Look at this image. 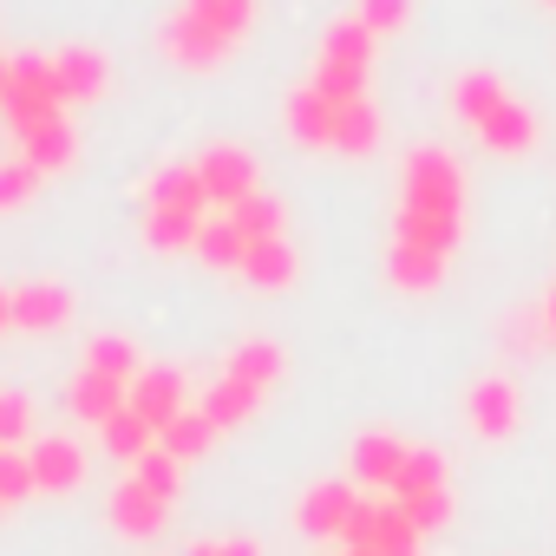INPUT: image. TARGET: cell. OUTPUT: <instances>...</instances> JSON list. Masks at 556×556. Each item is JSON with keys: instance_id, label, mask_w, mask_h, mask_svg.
I'll list each match as a JSON object with an SVG mask.
<instances>
[{"instance_id": "d6a6232c", "label": "cell", "mask_w": 556, "mask_h": 556, "mask_svg": "<svg viewBox=\"0 0 556 556\" xmlns=\"http://www.w3.org/2000/svg\"><path fill=\"white\" fill-rule=\"evenodd\" d=\"M400 510H406V517H413V523L432 536V530H445V523H452V484H439V491H419V497H406Z\"/></svg>"}, {"instance_id": "ba28073f", "label": "cell", "mask_w": 556, "mask_h": 556, "mask_svg": "<svg viewBox=\"0 0 556 556\" xmlns=\"http://www.w3.org/2000/svg\"><path fill=\"white\" fill-rule=\"evenodd\" d=\"M426 530L393 504V497H361V510L341 530V549H374V556H419Z\"/></svg>"}, {"instance_id": "ffe728a7", "label": "cell", "mask_w": 556, "mask_h": 556, "mask_svg": "<svg viewBox=\"0 0 556 556\" xmlns=\"http://www.w3.org/2000/svg\"><path fill=\"white\" fill-rule=\"evenodd\" d=\"M216 439H223V432H216V419H210L203 406H184V413H177V419L157 432V445H164L170 458H184V465H197V458H203Z\"/></svg>"}, {"instance_id": "8fae6325", "label": "cell", "mask_w": 556, "mask_h": 556, "mask_svg": "<svg viewBox=\"0 0 556 556\" xmlns=\"http://www.w3.org/2000/svg\"><path fill=\"white\" fill-rule=\"evenodd\" d=\"M465 419H471L478 439H510L517 432V387L504 374H484L471 387V400H465Z\"/></svg>"}, {"instance_id": "6da1fadb", "label": "cell", "mask_w": 556, "mask_h": 556, "mask_svg": "<svg viewBox=\"0 0 556 556\" xmlns=\"http://www.w3.org/2000/svg\"><path fill=\"white\" fill-rule=\"evenodd\" d=\"M465 236V170L452 151L419 144L400 170V216L387 242V282L406 295H426L445 282V268Z\"/></svg>"}, {"instance_id": "f1b7e54d", "label": "cell", "mask_w": 556, "mask_h": 556, "mask_svg": "<svg viewBox=\"0 0 556 556\" xmlns=\"http://www.w3.org/2000/svg\"><path fill=\"white\" fill-rule=\"evenodd\" d=\"M40 484H34V458L27 445H0V504H27Z\"/></svg>"}, {"instance_id": "3957f363", "label": "cell", "mask_w": 556, "mask_h": 556, "mask_svg": "<svg viewBox=\"0 0 556 556\" xmlns=\"http://www.w3.org/2000/svg\"><path fill=\"white\" fill-rule=\"evenodd\" d=\"M452 105H458V118L471 125V138H478L484 151H497V157H523V151L536 144L530 105H523L497 73H465L458 92H452Z\"/></svg>"}, {"instance_id": "7c38bea8", "label": "cell", "mask_w": 556, "mask_h": 556, "mask_svg": "<svg viewBox=\"0 0 556 556\" xmlns=\"http://www.w3.org/2000/svg\"><path fill=\"white\" fill-rule=\"evenodd\" d=\"M354 510H361V491H354V484H341V478H328V484H315V491L302 497L295 523H302L308 536L341 543V530H348V517H354Z\"/></svg>"}, {"instance_id": "8992f818", "label": "cell", "mask_w": 556, "mask_h": 556, "mask_svg": "<svg viewBox=\"0 0 556 556\" xmlns=\"http://www.w3.org/2000/svg\"><path fill=\"white\" fill-rule=\"evenodd\" d=\"M0 112H8V131H14V144L66 118L60 79H53V53H27V60H8V79H0Z\"/></svg>"}, {"instance_id": "74e56055", "label": "cell", "mask_w": 556, "mask_h": 556, "mask_svg": "<svg viewBox=\"0 0 556 556\" xmlns=\"http://www.w3.org/2000/svg\"><path fill=\"white\" fill-rule=\"evenodd\" d=\"M543 321H549V334H556V295H549V308H543Z\"/></svg>"}, {"instance_id": "9a60e30c", "label": "cell", "mask_w": 556, "mask_h": 556, "mask_svg": "<svg viewBox=\"0 0 556 556\" xmlns=\"http://www.w3.org/2000/svg\"><path fill=\"white\" fill-rule=\"evenodd\" d=\"M73 321V295L60 289V282H27V289H14V328L21 334H53V328H66Z\"/></svg>"}, {"instance_id": "30bf717a", "label": "cell", "mask_w": 556, "mask_h": 556, "mask_svg": "<svg viewBox=\"0 0 556 556\" xmlns=\"http://www.w3.org/2000/svg\"><path fill=\"white\" fill-rule=\"evenodd\" d=\"M164 517H170V497H157L138 471L112 491V530L118 536H131V543H151L157 530H164Z\"/></svg>"}, {"instance_id": "2e32d148", "label": "cell", "mask_w": 556, "mask_h": 556, "mask_svg": "<svg viewBox=\"0 0 556 556\" xmlns=\"http://www.w3.org/2000/svg\"><path fill=\"white\" fill-rule=\"evenodd\" d=\"M295 275H302V262H295V249H289V236H262V242H249V255H242V282L249 289H295Z\"/></svg>"}, {"instance_id": "5bb4252c", "label": "cell", "mask_w": 556, "mask_h": 556, "mask_svg": "<svg viewBox=\"0 0 556 556\" xmlns=\"http://www.w3.org/2000/svg\"><path fill=\"white\" fill-rule=\"evenodd\" d=\"M66 406H73L86 426H105L112 413H125V406H131V387H125V380H112V374H99V367H79V374H73V387H66Z\"/></svg>"}, {"instance_id": "f35d334b", "label": "cell", "mask_w": 556, "mask_h": 556, "mask_svg": "<svg viewBox=\"0 0 556 556\" xmlns=\"http://www.w3.org/2000/svg\"><path fill=\"white\" fill-rule=\"evenodd\" d=\"M341 556H374V549H341Z\"/></svg>"}, {"instance_id": "4dcf8cb0", "label": "cell", "mask_w": 556, "mask_h": 556, "mask_svg": "<svg viewBox=\"0 0 556 556\" xmlns=\"http://www.w3.org/2000/svg\"><path fill=\"white\" fill-rule=\"evenodd\" d=\"M131 471H138V478H144L157 497H170V504H177V491H184V458H170L164 445H151V452H144Z\"/></svg>"}, {"instance_id": "ac0fdd59", "label": "cell", "mask_w": 556, "mask_h": 556, "mask_svg": "<svg viewBox=\"0 0 556 556\" xmlns=\"http://www.w3.org/2000/svg\"><path fill=\"white\" fill-rule=\"evenodd\" d=\"M131 413L138 419H151L157 432L184 413V374H170V367H144L138 380H131Z\"/></svg>"}, {"instance_id": "1f68e13d", "label": "cell", "mask_w": 556, "mask_h": 556, "mask_svg": "<svg viewBox=\"0 0 556 556\" xmlns=\"http://www.w3.org/2000/svg\"><path fill=\"white\" fill-rule=\"evenodd\" d=\"M354 21L380 40V34H400L413 21V0H354Z\"/></svg>"}, {"instance_id": "484cf974", "label": "cell", "mask_w": 556, "mask_h": 556, "mask_svg": "<svg viewBox=\"0 0 556 556\" xmlns=\"http://www.w3.org/2000/svg\"><path fill=\"white\" fill-rule=\"evenodd\" d=\"M439 484H445V458H439L432 445H413L387 497H393V504H406V497H419V491H439Z\"/></svg>"}, {"instance_id": "cb8c5ba5", "label": "cell", "mask_w": 556, "mask_h": 556, "mask_svg": "<svg viewBox=\"0 0 556 556\" xmlns=\"http://www.w3.org/2000/svg\"><path fill=\"white\" fill-rule=\"evenodd\" d=\"M255 406H262V393H255V387H242V380H229V374H223V380L210 387V400H203V413L216 419V432L249 426V419H255Z\"/></svg>"}, {"instance_id": "8d00e7d4", "label": "cell", "mask_w": 556, "mask_h": 556, "mask_svg": "<svg viewBox=\"0 0 556 556\" xmlns=\"http://www.w3.org/2000/svg\"><path fill=\"white\" fill-rule=\"evenodd\" d=\"M184 556H216V543H197V549H184Z\"/></svg>"}, {"instance_id": "44dd1931", "label": "cell", "mask_w": 556, "mask_h": 556, "mask_svg": "<svg viewBox=\"0 0 556 556\" xmlns=\"http://www.w3.org/2000/svg\"><path fill=\"white\" fill-rule=\"evenodd\" d=\"M282 367H289V361H282V348H275V341H242V348L223 361V374L242 380V387H255V393H268L275 380H282Z\"/></svg>"}, {"instance_id": "ab89813d", "label": "cell", "mask_w": 556, "mask_h": 556, "mask_svg": "<svg viewBox=\"0 0 556 556\" xmlns=\"http://www.w3.org/2000/svg\"><path fill=\"white\" fill-rule=\"evenodd\" d=\"M0 79H8V60H0Z\"/></svg>"}, {"instance_id": "4fadbf2b", "label": "cell", "mask_w": 556, "mask_h": 556, "mask_svg": "<svg viewBox=\"0 0 556 556\" xmlns=\"http://www.w3.org/2000/svg\"><path fill=\"white\" fill-rule=\"evenodd\" d=\"M27 458H34V484H40L47 497H66V491L86 484V452H79L73 439H34Z\"/></svg>"}, {"instance_id": "4316f807", "label": "cell", "mask_w": 556, "mask_h": 556, "mask_svg": "<svg viewBox=\"0 0 556 556\" xmlns=\"http://www.w3.org/2000/svg\"><path fill=\"white\" fill-rule=\"evenodd\" d=\"M236 229H242V242H262V236H282V203H275V197H242L236 210H223Z\"/></svg>"}, {"instance_id": "d590c367", "label": "cell", "mask_w": 556, "mask_h": 556, "mask_svg": "<svg viewBox=\"0 0 556 556\" xmlns=\"http://www.w3.org/2000/svg\"><path fill=\"white\" fill-rule=\"evenodd\" d=\"M14 328V289H0V334Z\"/></svg>"}, {"instance_id": "83f0119b", "label": "cell", "mask_w": 556, "mask_h": 556, "mask_svg": "<svg viewBox=\"0 0 556 556\" xmlns=\"http://www.w3.org/2000/svg\"><path fill=\"white\" fill-rule=\"evenodd\" d=\"M86 367H99V374H112V380H125V387L144 374V367H138V348H131L125 334H99V341L86 348Z\"/></svg>"}, {"instance_id": "277c9868", "label": "cell", "mask_w": 556, "mask_h": 556, "mask_svg": "<svg viewBox=\"0 0 556 556\" xmlns=\"http://www.w3.org/2000/svg\"><path fill=\"white\" fill-rule=\"evenodd\" d=\"M289 131L302 138V144H315V151H341V157H367L374 144H380V118H374V105L367 99H328V92H315V86H302L295 99H289Z\"/></svg>"}, {"instance_id": "7a4b0ae2", "label": "cell", "mask_w": 556, "mask_h": 556, "mask_svg": "<svg viewBox=\"0 0 556 556\" xmlns=\"http://www.w3.org/2000/svg\"><path fill=\"white\" fill-rule=\"evenodd\" d=\"M249 21H255V0H184L164 27V60L190 66V73H210L223 53L242 47Z\"/></svg>"}, {"instance_id": "52a82bcc", "label": "cell", "mask_w": 556, "mask_h": 556, "mask_svg": "<svg viewBox=\"0 0 556 556\" xmlns=\"http://www.w3.org/2000/svg\"><path fill=\"white\" fill-rule=\"evenodd\" d=\"M367 79H374V34L354 21V14H341L328 34H321V60H315V92H328V99H367Z\"/></svg>"}, {"instance_id": "836d02e7", "label": "cell", "mask_w": 556, "mask_h": 556, "mask_svg": "<svg viewBox=\"0 0 556 556\" xmlns=\"http://www.w3.org/2000/svg\"><path fill=\"white\" fill-rule=\"evenodd\" d=\"M27 432H34V400L0 387V445H27Z\"/></svg>"}, {"instance_id": "e0dca14e", "label": "cell", "mask_w": 556, "mask_h": 556, "mask_svg": "<svg viewBox=\"0 0 556 556\" xmlns=\"http://www.w3.org/2000/svg\"><path fill=\"white\" fill-rule=\"evenodd\" d=\"M53 79H60V99H66V105H92L112 73H105V53L66 47V53H53Z\"/></svg>"}, {"instance_id": "b9f144b4", "label": "cell", "mask_w": 556, "mask_h": 556, "mask_svg": "<svg viewBox=\"0 0 556 556\" xmlns=\"http://www.w3.org/2000/svg\"><path fill=\"white\" fill-rule=\"evenodd\" d=\"M549 8H556V0H549Z\"/></svg>"}, {"instance_id": "e575fe53", "label": "cell", "mask_w": 556, "mask_h": 556, "mask_svg": "<svg viewBox=\"0 0 556 556\" xmlns=\"http://www.w3.org/2000/svg\"><path fill=\"white\" fill-rule=\"evenodd\" d=\"M216 556H262V543H255V536H223Z\"/></svg>"}, {"instance_id": "5b68a950", "label": "cell", "mask_w": 556, "mask_h": 556, "mask_svg": "<svg viewBox=\"0 0 556 556\" xmlns=\"http://www.w3.org/2000/svg\"><path fill=\"white\" fill-rule=\"evenodd\" d=\"M203 223H210V190H203V177H197V157H190V164H164V170L151 177L144 242L164 249V255H177V249H197Z\"/></svg>"}, {"instance_id": "7402d4cb", "label": "cell", "mask_w": 556, "mask_h": 556, "mask_svg": "<svg viewBox=\"0 0 556 556\" xmlns=\"http://www.w3.org/2000/svg\"><path fill=\"white\" fill-rule=\"evenodd\" d=\"M21 157L40 170V177H53V170H66L73 157H79V131H73V118H60V125H47V131H34V138H21Z\"/></svg>"}, {"instance_id": "9c48e42d", "label": "cell", "mask_w": 556, "mask_h": 556, "mask_svg": "<svg viewBox=\"0 0 556 556\" xmlns=\"http://www.w3.org/2000/svg\"><path fill=\"white\" fill-rule=\"evenodd\" d=\"M197 177L210 190V210H236L242 197H255V157L236 151V144H210L197 157Z\"/></svg>"}, {"instance_id": "d4e9b609", "label": "cell", "mask_w": 556, "mask_h": 556, "mask_svg": "<svg viewBox=\"0 0 556 556\" xmlns=\"http://www.w3.org/2000/svg\"><path fill=\"white\" fill-rule=\"evenodd\" d=\"M99 432H105V452H112L118 465H138V458L157 445V426H151V419H138L131 406H125V413H112Z\"/></svg>"}, {"instance_id": "d6986e66", "label": "cell", "mask_w": 556, "mask_h": 556, "mask_svg": "<svg viewBox=\"0 0 556 556\" xmlns=\"http://www.w3.org/2000/svg\"><path fill=\"white\" fill-rule=\"evenodd\" d=\"M406 452H413V445L393 439V432H361V439H354V478L374 484V491L387 497L393 478H400V465H406Z\"/></svg>"}, {"instance_id": "60d3db41", "label": "cell", "mask_w": 556, "mask_h": 556, "mask_svg": "<svg viewBox=\"0 0 556 556\" xmlns=\"http://www.w3.org/2000/svg\"><path fill=\"white\" fill-rule=\"evenodd\" d=\"M0 517H8V504H0Z\"/></svg>"}, {"instance_id": "603a6c76", "label": "cell", "mask_w": 556, "mask_h": 556, "mask_svg": "<svg viewBox=\"0 0 556 556\" xmlns=\"http://www.w3.org/2000/svg\"><path fill=\"white\" fill-rule=\"evenodd\" d=\"M197 255L216 268V275H242V255H249V242H242V229L216 210L210 223H203V236H197Z\"/></svg>"}, {"instance_id": "f546056e", "label": "cell", "mask_w": 556, "mask_h": 556, "mask_svg": "<svg viewBox=\"0 0 556 556\" xmlns=\"http://www.w3.org/2000/svg\"><path fill=\"white\" fill-rule=\"evenodd\" d=\"M40 184H47V177H40V170L14 151L8 164H0V210H27V203L40 197Z\"/></svg>"}]
</instances>
